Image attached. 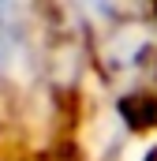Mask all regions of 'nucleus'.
I'll use <instances>...</instances> for the list:
<instances>
[{"label":"nucleus","instance_id":"obj_1","mask_svg":"<svg viewBox=\"0 0 157 161\" xmlns=\"http://www.w3.org/2000/svg\"><path fill=\"white\" fill-rule=\"evenodd\" d=\"M26 64H30L26 11L15 4H0V75H11Z\"/></svg>","mask_w":157,"mask_h":161}]
</instances>
